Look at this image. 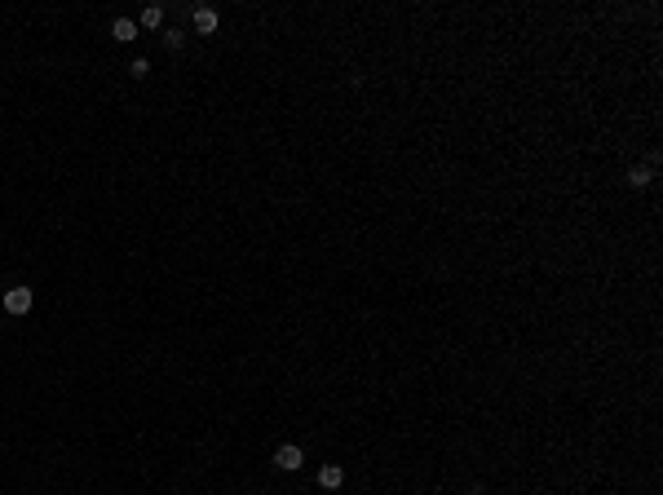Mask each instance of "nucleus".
Segmentation results:
<instances>
[{
	"instance_id": "obj_9",
	"label": "nucleus",
	"mask_w": 663,
	"mask_h": 495,
	"mask_svg": "<svg viewBox=\"0 0 663 495\" xmlns=\"http://www.w3.org/2000/svg\"><path fill=\"white\" fill-rule=\"evenodd\" d=\"M182 31H164V49H173V54H177V49H182Z\"/></svg>"
},
{
	"instance_id": "obj_1",
	"label": "nucleus",
	"mask_w": 663,
	"mask_h": 495,
	"mask_svg": "<svg viewBox=\"0 0 663 495\" xmlns=\"http://www.w3.org/2000/svg\"><path fill=\"white\" fill-rule=\"evenodd\" d=\"M27 310H31V288H9V292H5V314L23 319Z\"/></svg>"
},
{
	"instance_id": "obj_6",
	"label": "nucleus",
	"mask_w": 663,
	"mask_h": 495,
	"mask_svg": "<svg viewBox=\"0 0 663 495\" xmlns=\"http://www.w3.org/2000/svg\"><path fill=\"white\" fill-rule=\"evenodd\" d=\"M650 182H655V164H641L628 173V186H650Z\"/></svg>"
},
{
	"instance_id": "obj_3",
	"label": "nucleus",
	"mask_w": 663,
	"mask_h": 495,
	"mask_svg": "<svg viewBox=\"0 0 663 495\" xmlns=\"http://www.w3.org/2000/svg\"><path fill=\"white\" fill-rule=\"evenodd\" d=\"M217 27H221V14H217V9H208V5H199L195 9V31H199V36H213Z\"/></svg>"
},
{
	"instance_id": "obj_7",
	"label": "nucleus",
	"mask_w": 663,
	"mask_h": 495,
	"mask_svg": "<svg viewBox=\"0 0 663 495\" xmlns=\"http://www.w3.org/2000/svg\"><path fill=\"white\" fill-rule=\"evenodd\" d=\"M164 23V5H146L142 9V27H160Z\"/></svg>"
},
{
	"instance_id": "obj_8",
	"label": "nucleus",
	"mask_w": 663,
	"mask_h": 495,
	"mask_svg": "<svg viewBox=\"0 0 663 495\" xmlns=\"http://www.w3.org/2000/svg\"><path fill=\"white\" fill-rule=\"evenodd\" d=\"M146 71H151V62H146V58H133V62H129V76H133V80H146Z\"/></svg>"
},
{
	"instance_id": "obj_4",
	"label": "nucleus",
	"mask_w": 663,
	"mask_h": 495,
	"mask_svg": "<svg viewBox=\"0 0 663 495\" xmlns=\"http://www.w3.org/2000/svg\"><path fill=\"white\" fill-rule=\"evenodd\" d=\"M111 36L120 40V45H133V40H138V23H133V18H115V23H111Z\"/></svg>"
},
{
	"instance_id": "obj_2",
	"label": "nucleus",
	"mask_w": 663,
	"mask_h": 495,
	"mask_svg": "<svg viewBox=\"0 0 663 495\" xmlns=\"http://www.w3.org/2000/svg\"><path fill=\"white\" fill-rule=\"evenodd\" d=\"M275 465H279L283 473H297V469L305 465V456H301V447H292V442H283V447L275 451Z\"/></svg>"
},
{
	"instance_id": "obj_5",
	"label": "nucleus",
	"mask_w": 663,
	"mask_h": 495,
	"mask_svg": "<svg viewBox=\"0 0 663 495\" xmlns=\"http://www.w3.org/2000/svg\"><path fill=\"white\" fill-rule=\"evenodd\" d=\"M319 482H323L328 491H336V487L345 482V469H341V465H323V469H319Z\"/></svg>"
}]
</instances>
